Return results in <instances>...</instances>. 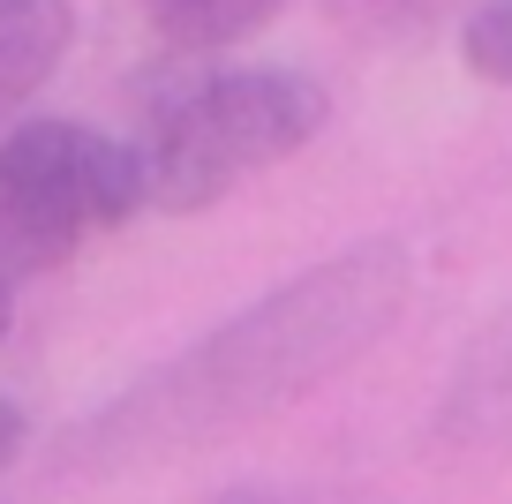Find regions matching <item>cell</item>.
Masks as SVG:
<instances>
[{"label": "cell", "instance_id": "obj_1", "mask_svg": "<svg viewBox=\"0 0 512 504\" xmlns=\"http://www.w3.org/2000/svg\"><path fill=\"white\" fill-rule=\"evenodd\" d=\"M407 279L415 271L400 241H354L332 264H309L302 279L249 301L211 339L174 354L159 377L128 384L106 414H91L76 452L91 467H136V459L234 437L272 407H294L392 331V316L407 309Z\"/></svg>", "mask_w": 512, "mask_h": 504}, {"label": "cell", "instance_id": "obj_2", "mask_svg": "<svg viewBox=\"0 0 512 504\" xmlns=\"http://www.w3.org/2000/svg\"><path fill=\"white\" fill-rule=\"evenodd\" d=\"M332 121V98L302 68H226L189 91H174L151 113L136 166H144V204L159 211H204L249 174L294 158Z\"/></svg>", "mask_w": 512, "mask_h": 504}, {"label": "cell", "instance_id": "obj_3", "mask_svg": "<svg viewBox=\"0 0 512 504\" xmlns=\"http://www.w3.org/2000/svg\"><path fill=\"white\" fill-rule=\"evenodd\" d=\"M144 211L136 151L83 121H16L0 136V271L61 264L83 234Z\"/></svg>", "mask_w": 512, "mask_h": 504}, {"label": "cell", "instance_id": "obj_4", "mask_svg": "<svg viewBox=\"0 0 512 504\" xmlns=\"http://www.w3.org/2000/svg\"><path fill=\"white\" fill-rule=\"evenodd\" d=\"M437 422H445V437L460 444V452H505L512 444V316L490 324L475 347H467Z\"/></svg>", "mask_w": 512, "mask_h": 504}, {"label": "cell", "instance_id": "obj_5", "mask_svg": "<svg viewBox=\"0 0 512 504\" xmlns=\"http://www.w3.org/2000/svg\"><path fill=\"white\" fill-rule=\"evenodd\" d=\"M76 16L68 0H0V121H16L61 68Z\"/></svg>", "mask_w": 512, "mask_h": 504}, {"label": "cell", "instance_id": "obj_6", "mask_svg": "<svg viewBox=\"0 0 512 504\" xmlns=\"http://www.w3.org/2000/svg\"><path fill=\"white\" fill-rule=\"evenodd\" d=\"M287 0H144V23L174 53H226L241 38H256Z\"/></svg>", "mask_w": 512, "mask_h": 504}, {"label": "cell", "instance_id": "obj_7", "mask_svg": "<svg viewBox=\"0 0 512 504\" xmlns=\"http://www.w3.org/2000/svg\"><path fill=\"white\" fill-rule=\"evenodd\" d=\"M460 53L482 83H512V0H482L460 23Z\"/></svg>", "mask_w": 512, "mask_h": 504}, {"label": "cell", "instance_id": "obj_8", "mask_svg": "<svg viewBox=\"0 0 512 504\" xmlns=\"http://www.w3.org/2000/svg\"><path fill=\"white\" fill-rule=\"evenodd\" d=\"M16 452H23V414L8 407V399H0V474L16 467Z\"/></svg>", "mask_w": 512, "mask_h": 504}, {"label": "cell", "instance_id": "obj_9", "mask_svg": "<svg viewBox=\"0 0 512 504\" xmlns=\"http://www.w3.org/2000/svg\"><path fill=\"white\" fill-rule=\"evenodd\" d=\"M8 294H16V279H8V271H0V331H8Z\"/></svg>", "mask_w": 512, "mask_h": 504}]
</instances>
